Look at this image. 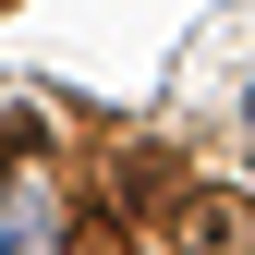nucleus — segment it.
I'll return each mask as SVG.
<instances>
[{
	"label": "nucleus",
	"mask_w": 255,
	"mask_h": 255,
	"mask_svg": "<svg viewBox=\"0 0 255 255\" xmlns=\"http://www.w3.org/2000/svg\"><path fill=\"white\" fill-rule=\"evenodd\" d=\"M170 243H182V255H255V195L182 182V195H170Z\"/></svg>",
	"instance_id": "obj_1"
},
{
	"label": "nucleus",
	"mask_w": 255,
	"mask_h": 255,
	"mask_svg": "<svg viewBox=\"0 0 255 255\" xmlns=\"http://www.w3.org/2000/svg\"><path fill=\"white\" fill-rule=\"evenodd\" d=\"M61 255H134V231H122V219H110V207H85V219H73V231H61Z\"/></svg>",
	"instance_id": "obj_2"
},
{
	"label": "nucleus",
	"mask_w": 255,
	"mask_h": 255,
	"mask_svg": "<svg viewBox=\"0 0 255 255\" xmlns=\"http://www.w3.org/2000/svg\"><path fill=\"white\" fill-rule=\"evenodd\" d=\"M37 146H49V134H37V110H0V182H12L24 158H37Z\"/></svg>",
	"instance_id": "obj_3"
}]
</instances>
